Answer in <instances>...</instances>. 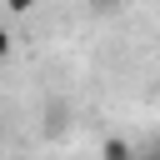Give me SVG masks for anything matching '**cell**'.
I'll return each instance as SVG.
<instances>
[{"instance_id": "cell-1", "label": "cell", "mask_w": 160, "mask_h": 160, "mask_svg": "<svg viewBox=\"0 0 160 160\" xmlns=\"http://www.w3.org/2000/svg\"><path fill=\"white\" fill-rule=\"evenodd\" d=\"M100 160H140V155H135V145L125 135H105L100 140Z\"/></svg>"}, {"instance_id": "cell-2", "label": "cell", "mask_w": 160, "mask_h": 160, "mask_svg": "<svg viewBox=\"0 0 160 160\" xmlns=\"http://www.w3.org/2000/svg\"><path fill=\"white\" fill-rule=\"evenodd\" d=\"M90 10L95 15H115V10H125V0H90Z\"/></svg>"}, {"instance_id": "cell-3", "label": "cell", "mask_w": 160, "mask_h": 160, "mask_svg": "<svg viewBox=\"0 0 160 160\" xmlns=\"http://www.w3.org/2000/svg\"><path fill=\"white\" fill-rule=\"evenodd\" d=\"M35 5H40V0H5V10H10V15H30Z\"/></svg>"}, {"instance_id": "cell-4", "label": "cell", "mask_w": 160, "mask_h": 160, "mask_svg": "<svg viewBox=\"0 0 160 160\" xmlns=\"http://www.w3.org/2000/svg\"><path fill=\"white\" fill-rule=\"evenodd\" d=\"M10 45H15V40H10V30H5V25H0V60H5V55H10Z\"/></svg>"}]
</instances>
